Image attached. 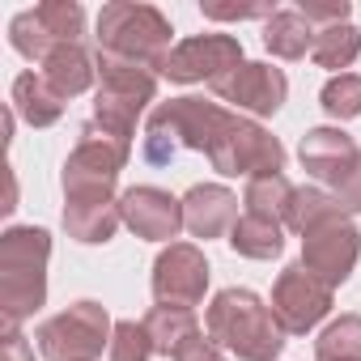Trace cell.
Listing matches in <instances>:
<instances>
[{
	"mask_svg": "<svg viewBox=\"0 0 361 361\" xmlns=\"http://www.w3.org/2000/svg\"><path fill=\"white\" fill-rule=\"evenodd\" d=\"M238 115H230L221 102H204V98H170L161 102L149 123H145V157L153 166H166L174 153L183 149H200L213 153V145L226 136V128Z\"/></svg>",
	"mask_w": 361,
	"mask_h": 361,
	"instance_id": "6da1fadb",
	"label": "cell"
},
{
	"mask_svg": "<svg viewBox=\"0 0 361 361\" xmlns=\"http://www.w3.org/2000/svg\"><path fill=\"white\" fill-rule=\"evenodd\" d=\"M47 259H51L47 230L18 226L0 238V314H5V327H18L26 314H35L43 306Z\"/></svg>",
	"mask_w": 361,
	"mask_h": 361,
	"instance_id": "7a4b0ae2",
	"label": "cell"
},
{
	"mask_svg": "<svg viewBox=\"0 0 361 361\" xmlns=\"http://www.w3.org/2000/svg\"><path fill=\"white\" fill-rule=\"evenodd\" d=\"M209 336L226 344L238 361H272L285 348V327L272 306H264L251 289H221L209 306Z\"/></svg>",
	"mask_w": 361,
	"mask_h": 361,
	"instance_id": "3957f363",
	"label": "cell"
},
{
	"mask_svg": "<svg viewBox=\"0 0 361 361\" xmlns=\"http://www.w3.org/2000/svg\"><path fill=\"white\" fill-rule=\"evenodd\" d=\"M170 22L153 9V5H128V0H115V5H102L98 13V51L111 60H128L140 64L149 73H161L170 60Z\"/></svg>",
	"mask_w": 361,
	"mask_h": 361,
	"instance_id": "277c9868",
	"label": "cell"
},
{
	"mask_svg": "<svg viewBox=\"0 0 361 361\" xmlns=\"http://www.w3.org/2000/svg\"><path fill=\"white\" fill-rule=\"evenodd\" d=\"M157 77L140 64L98 56V98H94V123L115 132L119 140H132L136 115L153 102Z\"/></svg>",
	"mask_w": 361,
	"mask_h": 361,
	"instance_id": "5b68a950",
	"label": "cell"
},
{
	"mask_svg": "<svg viewBox=\"0 0 361 361\" xmlns=\"http://www.w3.org/2000/svg\"><path fill=\"white\" fill-rule=\"evenodd\" d=\"M111 336H115L111 314L98 302H77L35 331L39 353L47 361H98L102 344H111Z\"/></svg>",
	"mask_w": 361,
	"mask_h": 361,
	"instance_id": "8992f818",
	"label": "cell"
},
{
	"mask_svg": "<svg viewBox=\"0 0 361 361\" xmlns=\"http://www.w3.org/2000/svg\"><path fill=\"white\" fill-rule=\"evenodd\" d=\"M132 140H119L115 132L85 123L77 132V149L64 161V196H85V192H115V178L128 161Z\"/></svg>",
	"mask_w": 361,
	"mask_h": 361,
	"instance_id": "52a82bcc",
	"label": "cell"
},
{
	"mask_svg": "<svg viewBox=\"0 0 361 361\" xmlns=\"http://www.w3.org/2000/svg\"><path fill=\"white\" fill-rule=\"evenodd\" d=\"M81 30H85V9L77 5V0H47V5H35V9H26V13L13 18L9 43L26 60L43 64L56 47L81 43Z\"/></svg>",
	"mask_w": 361,
	"mask_h": 361,
	"instance_id": "ba28073f",
	"label": "cell"
},
{
	"mask_svg": "<svg viewBox=\"0 0 361 361\" xmlns=\"http://www.w3.org/2000/svg\"><path fill=\"white\" fill-rule=\"evenodd\" d=\"M209 157H213V166H217L221 174H230V178H238V174H247V178L281 174V166H285L281 140H276L272 132H264L259 123H251V119H234V123L226 128V136L213 145Z\"/></svg>",
	"mask_w": 361,
	"mask_h": 361,
	"instance_id": "9c48e42d",
	"label": "cell"
},
{
	"mask_svg": "<svg viewBox=\"0 0 361 361\" xmlns=\"http://www.w3.org/2000/svg\"><path fill=\"white\" fill-rule=\"evenodd\" d=\"M357 255H361V234L348 221V213H340V217H331V221H323V226L302 234V264H306V272H314L331 289L353 276Z\"/></svg>",
	"mask_w": 361,
	"mask_h": 361,
	"instance_id": "30bf717a",
	"label": "cell"
},
{
	"mask_svg": "<svg viewBox=\"0 0 361 361\" xmlns=\"http://www.w3.org/2000/svg\"><path fill=\"white\" fill-rule=\"evenodd\" d=\"M331 310V285H323L306 264H289L272 285V314L285 327V336H306L323 314Z\"/></svg>",
	"mask_w": 361,
	"mask_h": 361,
	"instance_id": "8fae6325",
	"label": "cell"
},
{
	"mask_svg": "<svg viewBox=\"0 0 361 361\" xmlns=\"http://www.w3.org/2000/svg\"><path fill=\"white\" fill-rule=\"evenodd\" d=\"M238 64H243V43L234 35H196V39H183L170 51L161 77H170L178 85H196V81L217 85Z\"/></svg>",
	"mask_w": 361,
	"mask_h": 361,
	"instance_id": "7c38bea8",
	"label": "cell"
},
{
	"mask_svg": "<svg viewBox=\"0 0 361 361\" xmlns=\"http://www.w3.org/2000/svg\"><path fill=\"white\" fill-rule=\"evenodd\" d=\"M209 289V259L192 243H170L153 264V298L157 306L196 310Z\"/></svg>",
	"mask_w": 361,
	"mask_h": 361,
	"instance_id": "4fadbf2b",
	"label": "cell"
},
{
	"mask_svg": "<svg viewBox=\"0 0 361 361\" xmlns=\"http://www.w3.org/2000/svg\"><path fill=\"white\" fill-rule=\"evenodd\" d=\"M213 94L238 111H251V115H276L285 94H289V81L281 68L272 64H259V60H243L230 77H221L213 85Z\"/></svg>",
	"mask_w": 361,
	"mask_h": 361,
	"instance_id": "5bb4252c",
	"label": "cell"
},
{
	"mask_svg": "<svg viewBox=\"0 0 361 361\" xmlns=\"http://www.w3.org/2000/svg\"><path fill=\"white\" fill-rule=\"evenodd\" d=\"M119 213H123V226L136 234V238H149V243H170L183 226V200H174L170 192L161 188H132L119 196Z\"/></svg>",
	"mask_w": 361,
	"mask_h": 361,
	"instance_id": "9a60e30c",
	"label": "cell"
},
{
	"mask_svg": "<svg viewBox=\"0 0 361 361\" xmlns=\"http://www.w3.org/2000/svg\"><path fill=\"white\" fill-rule=\"evenodd\" d=\"M298 153H302V166L319 178V183H327L336 192L348 183V178L357 174V166H361V149L340 128H310L302 136V149Z\"/></svg>",
	"mask_w": 361,
	"mask_h": 361,
	"instance_id": "2e32d148",
	"label": "cell"
},
{
	"mask_svg": "<svg viewBox=\"0 0 361 361\" xmlns=\"http://www.w3.org/2000/svg\"><path fill=\"white\" fill-rule=\"evenodd\" d=\"M238 221V196L217 183H200L183 196V226L196 238H221Z\"/></svg>",
	"mask_w": 361,
	"mask_h": 361,
	"instance_id": "e0dca14e",
	"label": "cell"
},
{
	"mask_svg": "<svg viewBox=\"0 0 361 361\" xmlns=\"http://www.w3.org/2000/svg\"><path fill=\"white\" fill-rule=\"evenodd\" d=\"M123 213L115 192H85V196H68L64 204V230L77 243H111L119 230Z\"/></svg>",
	"mask_w": 361,
	"mask_h": 361,
	"instance_id": "ac0fdd59",
	"label": "cell"
},
{
	"mask_svg": "<svg viewBox=\"0 0 361 361\" xmlns=\"http://www.w3.org/2000/svg\"><path fill=\"white\" fill-rule=\"evenodd\" d=\"M13 111L35 128H51L64 115V94L43 73H22L13 81Z\"/></svg>",
	"mask_w": 361,
	"mask_h": 361,
	"instance_id": "d6986e66",
	"label": "cell"
},
{
	"mask_svg": "<svg viewBox=\"0 0 361 361\" xmlns=\"http://www.w3.org/2000/svg\"><path fill=\"white\" fill-rule=\"evenodd\" d=\"M43 77L64 94V98H77L94 85L98 77V60L81 47V43H68V47H56L47 60H43Z\"/></svg>",
	"mask_w": 361,
	"mask_h": 361,
	"instance_id": "ffe728a7",
	"label": "cell"
},
{
	"mask_svg": "<svg viewBox=\"0 0 361 361\" xmlns=\"http://www.w3.org/2000/svg\"><path fill=\"white\" fill-rule=\"evenodd\" d=\"M314 26L298 13V9H276L268 22H264V47L281 60H302L314 51Z\"/></svg>",
	"mask_w": 361,
	"mask_h": 361,
	"instance_id": "44dd1931",
	"label": "cell"
},
{
	"mask_svg": "<svg viewBox=\"0 0 361 361\" xmlns=\"http://www.w3.org/2000/svg\"><path fill=\"white\" fill-rule=\"evenodd\" d=\"M230 247L247 259H276L281 247H285V226L268 221V217H255V213H243L230 230Z\"/></svg>",
	"mask_w": 361,
	"mask_h": 361,
	"instance_id": "7402d4cb",
	"label": "cell"
},
{
	"mask_svg": "<svg viewBox=\"0 0 361 361\" xmlns=\"http://www.w3.org/2000/svg\"><path fill=\"white\" fill-rule=\"evenodd\" d=\"M293 183L285 174H259V178H247V192H243V204L247 213L255 217H268V221H289V204H293Z\"/></svg>",
	"mask_w": 361,
	"mask_h": 361,
	"instance_id": "603a6c76",
	"label": "cell"
},
{
	"mask_svg": "<svg viewBox=\"0 0 361 361\" xmlns=\"http://www.w3.org/2000/svg\"><path fill=\"white\" fill-rule=\"evenodd\" d=\"M145 331H149V340H153V353L174 357L178 344L192 340V336L200 331V323H196L192 310H178V306H153V310L145 314Z\"/></svg>",
	"mask_w": 361,
	"mask_h": 361,
	"instance_id": "cb8c5ba5",
	"label": "cell"
},
{
	"mask_svg": "<svg viewBox=\"0 0 361 361\" xmlns=\"http://www.w3.org/2000/svg\"><path fill=\"white\" fill-rule=\"evenodd\" d=\"M357 56H361V30H357V26L340 22V26H323V30L314 35L310 60H314L319 68H348Z\"/></svg>",
	"mask_w": 361,
	"mask_h": 361,
	"instance_id": "d4e9b609",
	"label": "cell"
},
{
	"mask_svg": "<svg viewBox=\"0 0 361 361\" xmlns=\"http://www.w3.org/2000/svg\"><path fill=\"white\" fill-rule=\"evenodd\" d=\"M314 361H361V314H340L323 327Z\"/></svg>",
	"mask_w": 361,
	"mask_h": 361,
	"instance_id": "484cf974",
	"label": "cell"
},
{
	"mask_svg": "<svg viewBox=\"0 0 361 361\" xmlns=\"http://www.w3.org/2000/svg\"><path fill=\"white\" fill-rule=\"evenodd\" d=\"M344 209H340V200L336 196H327V192H314V188H298L293 192V204H289V230H298V234H306V230H314V226H323V221H331V217H340Z\"/></svg>",
	"mask_w": 361,
	"mask_h": 361,
	"instance_id": "4316f807",
	"label": "cell"
},
{
	"mask_svg": "<svg viewBox=\"0 0 361 361\" xmlns=\"http://www.w3.org/2000/svg\"><path fill=\"white\" fill-rule=\"evenodd\" d=\"M323 111L331 119H357L361 115V77L357 73H340L323 85Z\"/></svg>",
	"mask_w": 361,
	"mask_h": 361,
	"instance_id": "83f0119b",
	"label": "cell"
},
{
	"mask_svg": "<svg viewBox=\"0 0 361 361\" xmlns=\"http://www.w3.org/2000/svg\"><path fill=\"white\" fill-rule=\"evenodd\" d=\"M153 357V340L145 331V323H115L111 336V361H149Z\"/></svg>",
	"mask_w": 361,
	"mask_h": 361,
	"instance_id": "f1b7e54d",
	"label": "cell"
},
{
	"mask_svg": "<svg viewBox=\"0 0 361 361\" xmlns=\"http://www.w3.org/2000/svg\"><path fill=\"white\" fill-rule=\"evenodd\" d=\"M276 9L272 5H204V18L213 22H247V18H272Z\"/></svg>",
	"mask_w": 361,
	"mask_h": 361,
	"instance_id": "f546056e",
	"label": "cell"
},
{
	"mask_svg": "<svg viewBox=\"0 0 361 361\" xmlns=\"http://www.w3.org/2000/svg\"><path fill=\"white\" fill-rule=\"evenodd\" d=\"M298 13L314 26V22H327V26H340V22H348V0H331V5H310V0H302L298 5Z\"/></svg>",
	"mask_w": 361,
	"mask_h": 361,
	"instance_id": "4dcf8cb0",
	"label": "cell"
},
{
	"mask_svg": "<svg viewBox=\"0 0 361 361\" xmlns=\"http://www.w3.org/2000/svg\"><path fill=\"white\" fill-rule=\"evenodd\" d=\"M174 361H221V353H217V340H213V336L196 331L192 340H183V344H178Z\"/></svg>",
	"mask_w": 361,
	"mask_h": 361,
	"instance_id": "1f68e13d",
	"label": "cell"
},
{
	"mask_svg": "<svg viewBox=\"0 0 361 361\" xmlns=\"http://www.w3.org/2000/svg\"><path fill=\"white\" fill-rule=\"evenodd\" d=\"M0 361H35L30 340L18 327H5V340H0Z\"/></svg>",
	"mask_w": 361,
	"mask_h": 361,
	"instance_id": "d6a6232c",
	"label": "cell"
},
{
	"mask_svg": "<svg viewBox=\"0 0 361 361\" xmlns=\"http://www.w3.org/2000/svg\"><path fill=\"white\" fill-rule=\"evenodd\" d=\"M336 200H340L344 213H361V166H357V174L348 178V183L336 192Z\"/></svg>",
	"mask_w": 361,
	"mask_h": 361,
	"instance_id": "836d02e7",
	"label": "cell"
}]
</instances>
